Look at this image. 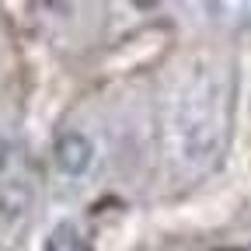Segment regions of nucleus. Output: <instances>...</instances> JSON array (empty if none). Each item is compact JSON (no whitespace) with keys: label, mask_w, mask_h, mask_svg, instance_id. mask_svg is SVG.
Here are the masks:
<instances>
[{"label":"nucleus","mask_w":251,"mask_h":251,"mask_svg":"<svg viewBox=\"0 0 251 251\" xmlns=\"http://www.w3.org/2000/svg\"><path fill=\"white\" fill-rule=\"evenodd\" d=\"M4 161H7V143L0 140V168H4Z\"/></svg>","instance_id":"nucleus-4"},{"label":"nucleus","mask_w":251,"mask_h":251,"mask_svg":"<svg viewBox=\"0 0 251 251\" xmlns=\"http://www.w3.org/2000/svg\"><path fill=\"white\" fill-rule=\"evenodd\" d=\"M46 251H87V241L74 224H56L46 237Z\"/></svg>","instance_id":"nucleus-2"},{"label":"nucleus","mask_w":251,"mask_h":251,"mask_svg":"<svg viewBox=\"0 0 251 251\" xmlns=\"http://www.w3.org/2000/svg\"><path fill=\"white\" fill-rule=\"evenodd\" d=\"M25 206H28V188H25V185L11 181V185L0 188V209H4L7 216H18Z\"/></svg>","instance_id":"nucleus-3"},{"label":"nucleus","mask_w":251,"mask_h":251,"mask_svg":"<svg viewBox=\"0 0 251 251\" xmlns=\"http://www.w3.org/2000/svg\"><path fill=\"white\" fill-rule=\"evenodd\" d=\"M52 157H56V168H59L63 175L77 178V175H84V171L91 168V161H94V143H91L87 133L70 129V133H63V136L56 140Z\"/></svg>","instance_id":"nucleus-1"}]
</instances>
